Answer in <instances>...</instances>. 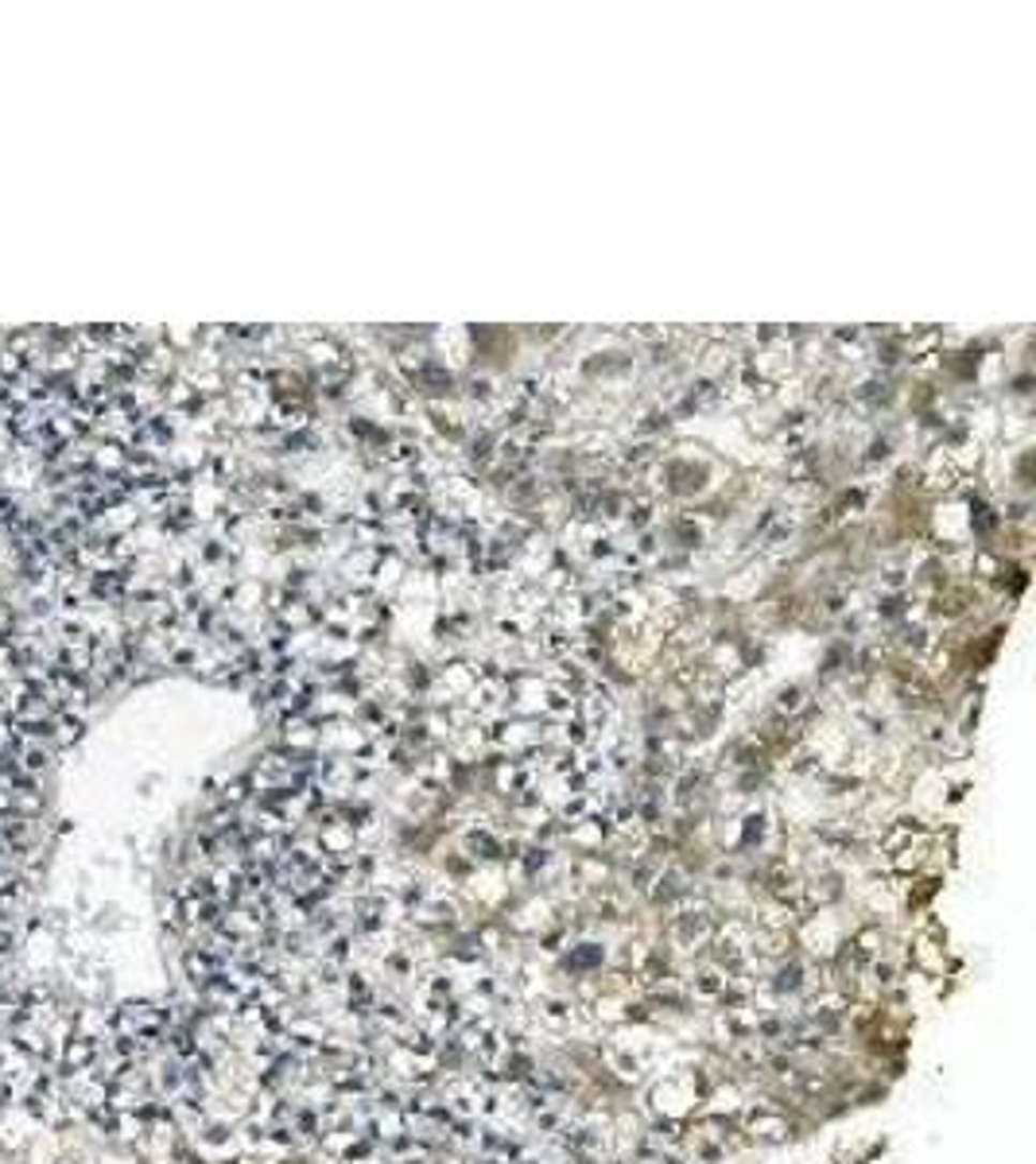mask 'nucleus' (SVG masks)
I'll return each instance as SVG.
<instances>
[{
    "mask_svg": "<svg viewBox=\"0 0 1036 1164\" xmlns=\"http://www.w3.org/2000/svg\"><path fill=\"white\" fill-rule=\"evenodd\" d=\"M478 1164H508V1161L505 1156H486V1161H478Z\"/></svg>",
    "mask_w": 1036,
    "mask_h": 1164,
    "instance_id": "1",
    "label": "nucleus"
}]
</instances>
